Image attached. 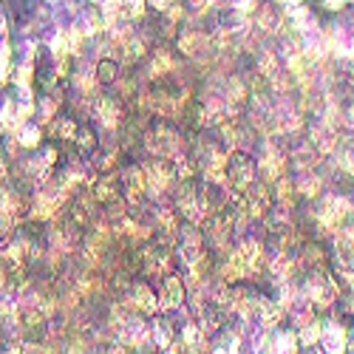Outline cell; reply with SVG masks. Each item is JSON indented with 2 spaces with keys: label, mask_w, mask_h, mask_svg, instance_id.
I'll use <instances>...</instances> for the list:
<instances>
[{
  "label": "cell",
  "mask_w": 354,
  "mask_h": 354,
  "mask_svg": "<svg viewBox=\"0 0 354 354\" xmlns=\"http://www.w3.org/2000/svg\"><path fill=\"white\" fill-rule=\"evenodd\" d=\"M147 337V326L142 320H128L125 323V340H131V343H142Z\"/></svg>",
  "instance_id": "obj_7"
},
{
  "label": "cell",
  "mask_w": 354,
  "mask_h": 354,
  "mask_svg": "<svg viewBox=\"0 0 354 354\" xmlns=\"http://www.w3.org/2000/svg\"><path fill=\"white\" fill-rule=\"evenodd\" d=\"M6 23H9L6 20V12H3V6H0V28H3V32H6Z\"/></svg>",
  "instance_id": "obj_11"
},
{
  "label": "cell",
  "mask_w": 354,
  "mask_h": 354,
  "mask_svg": "<svg viewBox=\"0 0 354 354\" xmlns=\"http://www.w3.org/2000/svg\"><path fill=\"white\" fill-rule=\"evenodd\" d=\"M185 301V289H182V281L179 278H167L159 289V304L162 309H179Z\"/></svg>",
  "instance_id": "obj_1"
},
{
  "label": "cell",
  "mask_w": 354,
  "mask_h": 354,
  "mask_svg": "<svg viewBox=\"0 0 354 354\" xmlns=\"http://www.w3.org/2000/svg\"><path fill=\"white\" fill-rule=\"evenodd\" d=\"M320 346H323V351H332V354L346 348V332L340 323H326V326L320 329Z\"/></svg>",
  "instance_id": "obj_2"
},
{
  "label": "cell",
  "mask_w": 354,
  "mask_h": 354,
  "mask_svg": "<svg viewBox=\"0 0 354 354\" xmlns=\"http://www.w3.org/2000/svg\"><path fill=\"white\" fill-rule=\"evenodd\" d=\"M153 337H156V343H159L162 348H165V346H170V329H167V323H156Z\"/></svg>",
  "instance_id": "obj_9"
},
{
  "label": "cell",
  "mask_w": 354,
  "mask_h": 354,
  "mask_svg": "<svg viewBox=\"0 0 354 354\" xmlns=\"http://www.w3.org/2000/svg\"><path fill=\"white\" fill-rule=\"evenodd\" d=\"M17 139H20L26 147H35V145L40 142V125H37V122H23Z\"/></svg>",
  "instance_id": "obj_6"
},
{
  "label": "cell",
  "mask_w": 354,
  "mask_h": 354,
  "mask_svg": "<svg viewBox=\"0 0 354 354\" xmlns=\"http://www.w3.org/2000/svg\"><path fill=\"white\" fill-rule=\"evenodd\" d=\"M151 3H153V6L159 9V6H165V3H167V0H151Z\"/></svg>",
  "instance_id": "obj_13"
},
{
  "label": "cell",
  "mask_w": 354,
  "mask_h": 354,
  "mask_svg": "<svg viewBox=\"0 0 354 354\" xmlns=\"http://www.w3.org/2000/svg\"><path fill=\"white\" fill-rule=\"evenodd\" d=\"M57 9H54V23L60 26V32H71L74 28V17H77V12H74V6H68V3H54Z\"/></svg>",
  "instance_id": "obj_4"
},
{
  "label": "cell",
  "mask_w": 354,
  "mask_h": 354,
  "mask_svg": "<svg viewBox=\"0 0 354 354\" xmlns=\"http://www.w3.org/2000/svg\"><path fill=\"white\" fill-rule=\"evenodd\" d=\"M51 3H60V0H51Z\"/></svg>",
  "instance_id": "obj_16"
},
{
  "label": "cell",
  "mask_w": 354,
  "mask_h": 354,
  "mask_svg": "<svg viewBox=\"0 0 354 354\" xmlns=\"http://www.w3.org/2000/svg\"><path fill=\"white\" fill-rule=\"evenodd\" d=\"M261 26L263 28H278V15L272 9H263L261 12Z\"/></svg>",
  "instance_id": "obj_10"
},
{
  "label": "cell",
  "mask_w": 354,
  "mask_h": 354,
  "mask_svg": "<svg viewBox=\"0 0 354 354\" xmlns=\"http://www.w3.org/2000/svg\"><path fill=\"white\" fill-rule=\"evenodd\" d=\"M309 292H312V301H317V306H329L332 301H335V286H332V281L329 278H312V283H309Z\"/></svg>",
  "instance_id": "obj_3"
},
{
  "label": "cell",
  "mask_w": 354,
  "mask_h": 354,
  "mask_svg": "<svg viewBox=\"0 0 354 354\" xmlns=\"http://www.w3.org/2000/svg\"><path fill=\"white\" fill-rule=\"evenodd\" d=\"M351 272H354V255H351Z\"/></svg>",
  "instance_id": "obj_14"
},
{
  "label": "cell",
  "mask_w": 354,
  "mask_h": 354,
  "mask_svg": "<svg viewBox=\"0 0 354 354\" xmlns=\"http://www.w3.org/2000/svg\"><path fill=\"white\" fill-rule=\"evenodd\" d=\"M281 3H283L286 9H292V6H298V0H281Z\"/></svg>",
  "instance_id": "obj_12"
},
{
  "label": "cell",
  "mask_w": 354,
  "mask_h": 354,
  "mask_svg": "<svg viewBox=\"0 0 354 354\" xmlns=\"http://www.w3.org/2000/svg\"><path fill=\"white\" fill-rule=\"evenodd\" d=\"M348 348H351V351H354V337H351V346H348Z\"/></svg>",
  "instance_id": "obj_15"
},
{
  "label": "cell",
  "mask_w": 354,
  "mask_h": 354,
  "mask_svg": "<svg viewBox=\"0 0 354 354\" xmlns=\"http://www.w3.org/2000/svg\"><path fill=\"white\" fill-rule=\"evenodd\" d=\"M295 346H298V337H295V332H275L272 335V348L275 351H295Z\"/></svg>",
  "instance_id": "obj_5"
},
{
  "label": "cell",
  "mask_w": 354,
  "mask_h": 354,
  "mask_svg": "<svg viewBox=\"0 0 354 354\" xmlns=\"http://www.w3.org/2000/svg\"><path fill=\"white\" fill-rule=\"evenodd\" d=\"M230 9L241 12V15H250L258 9V0H230Z\"/></svg>",
  "instance_id": "obj_8"
}]
</instances>
